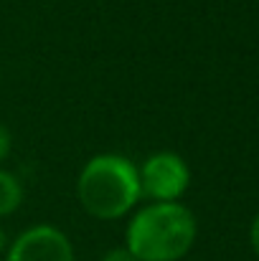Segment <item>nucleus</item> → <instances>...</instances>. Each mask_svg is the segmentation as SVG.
Wrapping results in <instances>:
<instances>
[{
    "instance_id": "7ed1b4c3",
    "label": "nucleus",
    "mask_w": 259,
    "mask_h": 261,
    "mask_svg": "<svg viewBox=\"0 0 259 261\" xmlns=\"http://www.w3.org/2000/svg\"><path fill=\"white\" fill-rule=\"evenodd\" d=\"M137 173H140V193L153 198L155 203H178V198L185 193L191 182L188 165L175 152L150 155Z\"/></svg>"
},
{
    "instance_id": "39448f33",
    "label": "nucleus",
    "mask_w": 259,
    "mask_h": 261,
    "mask_svg": "<svg viewBox=\"0 0 259 261\" xmlns=\"http://www.w3.org/2000/svg\"><path fill=\"white\" fill-rule=\"evenodd\" d=\"M20 200H23V188L18 177L0 170V216H10L13 211H18Z\"/></svg>"
},
{
    "instance_id": "0eeeda50",
    "label": "nucleus",
    "mask_w": 259,
    "mask_h": 261,
    "mask_svg": "<svg viewBox=\"0 0 259 261\" xmlns=\"http://www.w3.org/2000/svg\"><path fill=\"white\" fill-rule=\"evenodd\" d=\"M8 152H10V132L0 124V163L8 158Z\"/></svg>"
},
{
    "instance_id": "f03ea898",
    "label": "nucleus",
    "mask_w": 259,
    "mask_h": 261,
    "mask_svg": "<svg viewBox=\"0 0 259 261\" xmlns=\"http://www.w3.org/2000/svg\"><path fill=\"white\" fill-rule=\"evenodd\" d=\"M77 195L89 216L114 221L140 200V173L122 155H97L79 173Z\"/></svg>"
},
{
    "instance_id": "1a4fd4ad",
    "label": "nucleus",
    "mask_w": 259,
    "mask_h": 261,
    "mask_svg": "<svg viewBox=\"0 0 259 261\" xmlns=\"http://www.w3.org/2000/svg\"><path fill=\"white\" fill-rule=\"evenodd\" d=\"M3 246H5V233L0 231V249H3Z\"/></svg>"
},
{
    "instance_id": "20e7f679",
    "label": "nucleus",
    "mask_w": 259,
    "mask_h": 261,
    "mask_svg": "<svg viewBox=\"0 0 259 261\" xmlns=\"http://www.w3.org/2000/svg\"><path fill=\"white\" fill-rule=\"evenodd\" d=\"M8 261H74V249L59 228L33 226L13 241Z\"/></svg>"
},
{
    "instance_id": "6e6552de",
    "label": "nucleus",
    "mask_w": 259,
    "mask_h": 261,
    "mask_svg": "<svg viewBox=\"0 0 259 261\" xmlns=\"http://www.w3.org/2000/svg\"><path fill=\"white\" fill-rule=\"evenodd\" d=\"M252 246H254V251H257V256H259V216L254 218V223H252Z\"/></svg>"
},
{
    "instance_id": "423d86ee",
    "label": "nucleus",
    "mask_w": 259,
    "mask_h": 261,
    "mask_svg": "<svg viewBox=\"0 0 259 261\" xmlns=\"http://www.w3.org/2000/svg\"><path fill=\"white\" fill-rule=\"evenodd\" d=\"M102 261H137V259L132 256V251H130L127 246H122V249H109V251L102 256Z\"/></svg>"
},
{
    "instance_id": "f257e3e1",
    "label": "nucleus",
    "mask_w": 259,
    "mask_h": 261,
    "mask_svg": "<svg viewBox=\"0 0 259 261\" xmlns=\"http://www.w3.org/2000/svg\"><path fill=\"white\" fill-rule=\"evenodd\" d=\"M196 241V218L180 203H150L127 226V249L137 261H178Z\"/></svg>"
}]
</instances>
